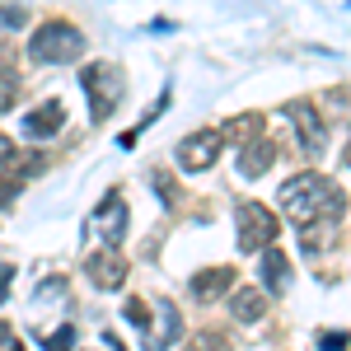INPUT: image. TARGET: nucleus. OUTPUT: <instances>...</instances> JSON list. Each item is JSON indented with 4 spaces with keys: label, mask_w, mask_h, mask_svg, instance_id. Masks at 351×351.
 <instances>
[{
    "label": "nucleus",
    "mask_w": 351,
    "mask_h": 351,
    "mask_svg": "<svg viewBox=\"0 0 351 351\" xmlns=\"http://www.w3.org/2000/svg\"><path fill=\"white\" fill-rule=\"evenodd\" d=\"M281 211L300 225L314 220H337L347 211V197L337 183H328L324 173H295L291 183H281Z\"/></svg>",
    "instance_id": "nucleus-1"
},
{
    "label": "nucleus",
    "mask_w": 351,
    "mask_h": 351,
    "mask_svg": "<svg viewBox=\"0 0 351 351\" xmlns=\"http://www.w3.org/2000/svg\"><path fill=\"white\" fill-rule=\"evenodd\" d=\"M80 84H84V94H89V117H94V122H108L112 108H117L122 94H127V75H122L117 61H89Z\"/></svg>",
    "instance_id": "nucleus-2"
},
{
    "label": "nucleus",
    "mask_w": 351,
    "mask_h": 351,
    "mask_svg": "<svg viewBox=\"0 0 351 351\" xmlns=\"http://www.w3.org/2000/svg\"><path fill=\"white\" fill-rule=\"evenodd\" d=\"M84 52V33L75 24H43L33 38H28V61H38V66H66V61H75Z\"/></svg>",
    "instance_id": "nucleus-3"
},
{
    "label": "nucleus",
    "mask_w": 351,
    "mask_h": 351,
    "mask_svg": "<svg viewBox=\"0 0 351 351\" xmlns=\"http://www.w3.org/2000/svg\"><path fill=\"white\" fill-rule=\"evenodd\" d=\"M234 220H239V248L243 253H263L281 234V220L271 216L263 202H243L239 211H234Z\"/></svg>",
    "instance_id": "nucleus-4"
},
{
    "label": "nucleus",
    "mask_w": 351,
    "mask_h": 351,
    "mask_svg": "<svg viewBox=\"0 0 351 351\" xmlns=\"http://www.w3.org/2000/svg\"><path fill=\"white\" fill-rule=\"evenodd\" d=\"M89 281L99 286V291H122V281H127V258H122V248L108 243V248H99V253H89Z\"/></svg>",
    "instance_id": "nucleus-5"
},
{
    "label": "nucleus",
    "mask_w": 351,
    "mask_h": 351,
    "mask_svg": "<svg viewBox=\"0 0 351 351\" xmlns=\"http://www.w3.org/2000/svg\"><path fill=\"white\" fill-rule=\"evenodd\" d=\"M89 230L99 234L104 243H122V234H127V202L117 197V192H108L99 206H94V216H89Z\"/></svg>",
    "instance_id": "nucleus-6"
},
{
    "label": "nucleus",
    "mask_w": 351,
    "mask_h": 351,
    "mask_svg": "<svg viewBox=\"0 0 351 351\" xmlns=\"http://www.w3.org/2000/svg\"><path fill=\"white\" fill-rule=\"evenodd\" d=\"M220 145H225V136H220V132H197V136H188V141L178 145V164H183L188 173L211 169L216 155H220Z\"/></svg>",
    "instance_id": "nucleus-7"
},
{
    "label": "nucleus",
    "mask_w": 351,
    "mask_h": 351,
    "mask_svg": "<svg viewBox=\"0 0 351 351\" xmlns=\"http://www.w3.org/2000/svg\"><path fill=\"white\" fill-rule=\"evenodd\" d=\"M61 127H66V104H61V99H47L43 108L24 112L19 136H28V141H47V136H56Z\"/></svg>",
    "instance_id": "nucleus-8"
},
{
    "label": "nucleus",
    "mask_w": 351,
    "mask_h": 351,
    "mask_svg": "<svg viewBox=\"0 0 351 351\" xmlns=\"http://www.w3.org/2000/svg\"><path fill=\"white\" fill-rule=\"evenodd\" d=\"M150 324H160V328H145L150 332L145 337V351H169L178 342V332H183V319H178V304L173 300H160V309L150 314Z\"/></svg>",
    "instance_id": "nucleus-9"
},
{
    "label": "nucleus",
    "mask_w": 351,
    "mask_h": 351,
    "mask_svg": "<svg viewBox=\"0 0 351 351\" xmlns=\"http://www.w3.org/2000/svg\"><path fill=\"white\" fill-rule=\"evenodd\" d=\"M286 117L300 127V145L309 150V160H319L324 155V145H328V136H324V117L309 108V104H291L286 108Z\"/></svg>",
    "instance_id": "nucleus-10"
},
{
    "label": "nucleus",
    "mask_w": 351,
    "mask_h": 351,
    "mask_svg": "<svg viewBox=\"0 0 351 351\" xmlns=\"http://www.w3.org/2000/svg\"><path fill=\"white\" fill-rule=\"evenodd\" d=\"M276 160V145H271V136H248L239 150V173L243 178H263Z\"/></svg>",
    "instance_id": "nucleus-11"
},
{
    "label": "nucleus",
    "mask_w": 351,
    "mask_h": 351,
    "mask_svg": "<svg viewBox=\"0 0 351 351\" xmlns=\"http://www.w3.org/2000/svg\"><path fill=\"white\" fill-rule=\"evenodd\" d=\"M230 309H234V324H258V319L267 314V295H263V286H239V281H234Z\"/></svg>",
    "instance_id": "nucleus-12"
},
{
    "label": "nucleus",
    "mask_w": 351,
    "mask_h": 351,
    "mask_svg": "<svg viewBox=\"0 0 351 351\" xmlns=\"http://www.w3.org/2000/svg\"><path fill=\"white\" fill-rule=\"evenodd\" d=\"M225 286H234V271H230V267H206V271L192 276V295H197V300L225 295Z\"/></svg>",
    "instance_id": "nucleus-13"
},
{
    "label": "nucleus",
    "mask_w": 351,
    "mask_h": 351,
    "mask_svg": "<svg viewBox=\"0 0 351 351\" xmlns=\"http://www.w3.org/2000/svg\"><path fill=\"white\" fill-rule=\"evenodd\" d=\"M263 281H267L271 291H286V286H291V263H286L281 248H267V253H263Z\"/></svg>",
    "instance_id": "nucleus-14"
},
{
    "label": "nucleus",
    "mask_w": 351,
    "mask_h": 351,
    "mask_svg": "<svg viewBox=\"0 0 351 351\" xmlns=\"http://www.w3.org/2000/svg\"><path fill=\"white\" fill-rule=\"evenodd\" d=\"M258 127H263V117H258V112H243V117H234V122L225 127V136H234V141H248V136L258 132Z\"/></svg>",
    "instance_id": "nucleus-15"
},
{
    "label": "nucleus",
    "mask_w": 351,
    "mask_h": 351,
    "mask_svg": "<svg viewBox=\"0 0 351 351\" xmlns=\"http://www.w3.org/2000/svg\"><path fill=\"white\" fill-rule=\"evenodd\" d=\"M127 319H132L136 328H150V304H145V300H127Z\"/></svg>",
    "instance_id": "nucleus-16"
},
{
    "label": "nucleus",
    "mask_w": 351,
    "mask_h": 351,
    "mask_svg": "<svg viewBox=\"0 0 351 351\" xmlns=\"http://www.w3.org/2000/svg\"><path fill=\"white\" fill-rule=\"evenodd\" d=\"M71 342H75V328H71V324H61V328L52 332V337H47V351H66Z\"/></svg>",
    "instance_id": "nucleus-17"
},
{
    "label": "nucleus",
    "mask_w": 351,
    "mask_h": 351,
    "mask_svg": "<svg viewBox=\"0 0 351 351\" xmlns=\"http://www.w3.org/2000/svg\"><path fill=\"white\" fill-rule=\"evenodd\" d=\"M5 104H14V75L5 71V52H0V108Z\"/></svg>",
    "instance_id": "nucleus-18"
},
{
    "label": "nucleus",
    "mask_w": 351,
    "mask_h": 351,
    "mask_svg": "<svg viewBox=\"0 0 351 351\" xmlns=\"http://www.w3.org/2000/svg\"><path fill=\"white\" fill-rule=\"evenodd\" d=\"M319 351H347V337L342 332H324L319 337Z\"/></svg>",
    "instance_id": "nucleus-19"
},
{
    "label": "nucleus",
    "mask_w": 351,
    "mask_h": 351,
    "mask_svg": "<svg viewBox=\"0 0 351 351\" xmlns=\"http://www.w3.org/2000/svg\"><path fill=\"white\" fill-rule=\"evenodd\" d=\"M5 178H10V169H0V206H10L14 192H19V183H5Z\"/></svg>",
    "instance_id": "nucleus-20"
},
{
    "label": "nucleus",
    "mask_w": 351,
    "mask_h": 351,
    "mask_svg": "<svg viewBox=\"0 0 351 351\" xmlns=\"http://www.w3.org/2000/svg\"><path fill=\"white\" fill-rule=\"evenodd\" d=\"M155 192H160L169 206H173V197H178V192H173V183H169V178H160V173H155Z\"/></svg>",
    "instance_id": "nucleus-21"
},
{
    "label": "nucleus",
    "mask_w": 351,
    "mask_h": 351,
    "mask_svg": "<svg viewBox=\"0 0 351 351\" xmlns=\"http://www.w3.org/2000/svg\"><path fill=\"white\" fill-rule=\"evenodd\" d=\"M10 281H14V267H0V300H5V291H10Z\"/></svg>",
    "instance_id": "nucleus-22"
},
{
    "label": "nucleus",
    "mask_w": 351,
    "mask_h": 351,
    "mask_svg": "<svg viewBox=\"0 0 351 351\" xmlns=\"http://www.w3.org/2000/svg\"><path fill=\"white\" fill-rule=\"evenodd\" d=\"M10 342H14V337H10V324H5V319H0V351L10 347Z\"/></svg>",
    "instance_id": "nucleus-23"
},
{
    "label": "nucleus",
    "mask_w": 351,
    "mask_h": 351,
    "mask_svg": "<svg viewBox=\"0 0 351 351\" xmlns=\"http://www.w3.org/2000/svg\"><path fill=\"white\" fill-rule=\"evenodd\" d=\"M342 164L351 169V136H347V150H342Z\"/></svg>",
    "instance_id": "nucleus-24"
},
{
    "label": "nucleus",
    "mask_w": 351,
    "mask_h": 351,
    "mask_svg": "<svg viewBox=\"0 0 351 351\" xmlns=\"http://www.w3.org/2000/svg\"><path fill=\"white\" fill-rule=\"evenodd\" d=\"M5 351H24V347H19V342H10V347H5Z\"/></svg>",
    "instance_id": "nucleus-25"
}]
</instances>
